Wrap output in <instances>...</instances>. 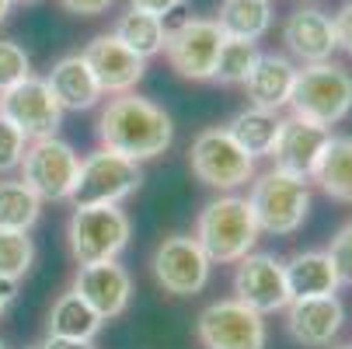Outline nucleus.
I'll return each mask as SVG.
<instances>
[{
	"instance_id": "1",
	"label": "nucleus",
	"mask_w": 352,
	"mask_h": 349,
	"mask_svg": "<svg viewBox=\"0 0 352 349\" xmlns=\"http://www.w3.org/2000/svg\"><path fill=\"white\" fill-rule=\"evenodd\" d=\"M98 140H102L105 151H116L129 161H150V158H161L171 147L175 123L161 105L129 91V94H116L102 109Z\"/></svg>"
},
{
	"instance_id": "2",
	"label": "nucleus",
	"mask_w": 352,
	"mask_h": 349,
	"mask_svg": "<svg viewBox=\"0 0 352 349\" xmlns=\"http://www.w3.org/2000/svg\"><path fill=\"white\" fill-rule=\"evenodd\" d=\"M258 224L251 213L248 199L227 192L220 199H210L195 220V241L206 252L210 262L220 266H237L248 252H255L258 244Z\"/></svg>"
},
{
	"instance_id": "3",
	"label": "nucleus",
	"mask_w": 352,
	"mask_h": 349,
	"mask_svg": "<svg viewBox=\"0 0 352 349\" xmlns=\"http://www.w3.org/2000/svg\"><path fill=\"white\" fill-rule=\"evenodd\" d=\"M289 109H293V119L331 129L352 112V74L331 60L296 70Z\"/></svg>"
},
{
	"instance_id": "4",
	"label": "nucleus",
	"mask_w": 352,
	"mask_h": 349,
	"mask_svg": "<svg viewBox=\"0 0 352 349\" xmlns=\"http://www.w3.org/2000/svg\"><path fill=\"white\" fill-rule=\"evenodd\" d=\"M129 234H133V224L126 210L119 207H77L67 224L70 255L80 266L116 262L126 252Z\"/></svg>"
},
{
	"instance_id": "5",
	"label": "nucleus",
	"mask_w": 352,
	"mask_h": 349,
	"mask_svg": "<svg viewBox=\"0 0 352 349\" xmlns=\"http://www.w3.org/2000/svg\"><path fill=\"white\" fill-rule=\"evenodd\" d=\"M248 207L255 213L258 231L265 234H293L304 227L307 210H311V189L307 182H300L279 168L258 175L251 182Z\"/></svg>"
},
{
	"instance_id": "6",
	"label": "nucleus",
	"mask_w": 352,
	"mask_h": 349,
	"mask_svg": "<svg viewBox=\"0 0 352 349\" xmlns=\"http://www.w3.org/2000/svg\"><path fill=\"white\" fill-rule=\"evenodd\" d=\"M21 182L42 199V203H63L74 195L80 178V154L60 136L32 140L21 158Z\"/></svg>"
},
{
	"instance_id": "7",
	"label": "nucleus",
	"mask_w": 352,
	"mask_h": 349,
	"mask_svg": "<svg viewBox=\"0 0 352 349\" xmlns=\"http://www.w3.org/2000/svg\"><path fill=\"white\" fill-rule=\"evenodd\" d=\"M143 185V168L140 161H129L116 151H94L80 161V178L70 195L74 210L77 207H119L122 199L140 192Z\"/></svg>"
},
{
	"instance_id": "8",
	"label": "nucleus",
	"mask_w": 352,
	"mask_h": 349,
	"mask_svg": "<svg viewBox=\"0 0 352 349\" xmlns=\"http://www.w3.org/2000/svg\"><path fill=\"white\" fill-rule=\"evenodd\" d=\"M188 168L203 185L220 189V192H234L255 178V161L234 143L227 126H210L192 140Z\"/></svg>"
},
{
	"instance_id": "9",
	"label": "nucleus",
	"mask_w": 352,
	"mask_h": 349,
	"mask_svg": "<svg viewBox=\"0 0 352 349\" xmlns=\"http://www.w3.org/2000/svg\"><path fill=\"white\" fill-rule=\"evenodd\" d=\"M223 32L210 18H185L164 32V56L185 81H213Z\"/></svg>"
},
{
	"instance_id": "10",
	"label": "nucleus",
	"mask_w": 352,
	"mask_h": 349,
	"mask_svg": "<svg viewBox=\"0 0 352 349\" xmlns=\"http://www.w3.org/2000/svg\"><path fill=\"white\" fill-rule=\"evenodd\" d=\"M195 335L206 349H265V315L251 311L241 301H217L203 308L195 321Z\"/></svg>"
},
{
	"instance_id": "11",
	"label": "nucleus",
	"mask_w": 352,
	"mask_h": 349,
	"mask_svg": "<svg viewBox=\"0 0 352 349\" xmlns=\"http://www.w3.org/2000/svg\"><path fill=\"white\" fill-rule=\"evenodd\" d=\"M0 116L25 140L56 136V129L63 123V109L42 77H25L21 84H14L11 91L0 94Z\"/></svg>"
},
{
	"instance_id": "12",
	"label": "nucleus",
	"mask_w": 352,
	"mask_h": 349,
	"mask_svg": "<svg viewBox=\"0 0 352 349\" xmlns=\"http://www.w3.org/2000/svg\"><path fill=\"white\" fill-rule=\"evenodd\" d=\"M210 269H213V262L206 259L203 248H199V241L188 237V234L164 237L154 252V276L175 297L203 293L206 283H210Z\"/></svg>"
},
{
	"instance_id": "13",
	"label": "nucleus",
	"mask_w": 352,
	"mask_h": 349,
	"mask_svg": "<svg viewBox=\"0 0 352 349\" xmlns=\"http://www.w3.org/2000/svg\"><path fill=\"white\" fill-rule=\"evenodd\" d=\"M234 301L248 304L258 315H276L289 304V290H286V273L283 262L269 252H248L237 262L234 273Z\"/></svg>"
},
{
	"instance_id": "14",
	"label": "nucleus",
	"mask_w": 352,
	"mask_h": 349,
	"mask_svg": "<svg viewBox=\"0 0 352 349\" xmlns=\"http://www.w3.org/2000/svg\"><path fill=\"white\" fill-rule=\"evenodd\" d=\"M84 63L91 67L98 87L105 94H129L143 74H146V60H140L133 49H126L116 35H94L87 45H84Z\"/></svg>"
},
{
	"instance_id": "15",
	"label": "nucleus",
	"mask_w": 352,
	"mask_h": 349,
	"mask_svg": "<svg viewBox=\"0 0 352 349\" xmlns=\"http://www.w3.org/2000/svg\"><path fill=\"white\" fill-rule=\"evenodd\" d=\"M74 290L84 297V304L102 321H112V318L126 315V308L133 301V276L119 262L80 266V273L74 279Z\"/></svg>"
},
{
	"instance_id": "16",
	"label": "nucleus",
	"mask_w": 352,
	"mask_h": 349,
	"mask_svg": "<svg viewBox=\"0 0 352 349\" xmlns=\"http://www.w3.org/2000/svg\"><path fill=\"white\" fill-rule=\"evenodd\" d=\"M331 140V129H321L314 123H304V119H283V129H279V140L272 147V161L279 171L307 182L324 154V147Z\"/></svg>"
},
{
	"instance_id": "17",
	"label": "nucleus",
	"mask_w": 352,
	"mask_h": 349,
	"mask_svg": "<svg viewBox=\"0 0 352 349\" xmlns=\"http://www.w3.org/2000/svg\"><path fill=\"white\" fill-rule=\"evenodd\" d=\"M283 42L289 49V56H296L304 67L311 63H328L331 53L338 49L335 39V21L321 8H300L283 21Z\"/></svg>"
},
{
	"instance_id": "18",
	"label": "nucleus",
	"mask_w": 352,
	"mask_h": 349,
	"mask_svg": "<svg viewBox=\"0 0 352 349\" xmlns=\"http://www.w3.org/2000/svg\"><path fill=\"white\" fill-rule=\"evenodd\" d=\"M286 332L304 346H328L345 321V308L338 297H307L289 301L286 308Z\"/></svg>"
},
{
	"instance_id": "19",
	"label": "nucleus",
	"mask_w": 352,
	"mask_h": 349,
	"mask_svg": "<svg viewBox=\"0 0 352 349\" xmlns=\"http://www.w3.org/2000/svg\"><path fill=\"white\" fill-rule=\"evenodd\" d=\"M293 81H296L293 60H286L279 53H258L255 67H251V74L244 77V94H248L251 109L279 112V109L289 105Z\"/></svg>"
},
{
	"instance_id": "20",
	"label": "nucleus",
	"mask_w": 352,
	"mask_h": 349,
	"mask_svg": "<svg viewBox=\"0 0 352 349\" xmlns=\"http://www.w3.org/2000/svg\"><path fill=\"white\" fill-rule=\"evenodd\" d=\"M45 84H49V91H53V98L60 102L63 112H87L105 98V91L98 87V81H94V74L84 63L80 53L63 56L53 70H49Z\"/></svg>"
},
{
	"instance_id": "21",
	"label": "nucleus",
	"mask_w": 352,
	"mask_h": 349,
	"mask_svg": "<svg viewBox=\"0 0 352 349\" xmlns=\"http://www.w3.org/2000/svg\"><path fill=\"white\" fill-rule=\"evenodd\" d=\"M289 301H307V297H335L338 273L328 259V252H296L289 262H283Z\"/></svg>"
},
{
	"instance_id": "22",
	"label": "nucleus",
	"mask_w": 352,
	"mask_h": 349,
	"mask_svg": "<svg viewBox=\"0 0 352 349\" xmlns=\"http://www.w3.org/2000/svg\"><path fill=\"white\" fill-rule=\"evenodd\" d=\"M279 129H283V119L276 112H265V109H244V112H237L227 123V133L234 136V143L251 161L255 158H272Z\"/></svg>"
},
{
	"instance_id": "23",
	"label": "nucleus",
	"mask_w": 352,
	"mask_h": 349,
	"mask_svg": "<svg viewBox=\"0 0 352 349\" xmlns=\"http://www.w3.org/2000/svg\"><path fill=\"white\" fill-rule=\"evenodd\" d=\"M213 21L223 32V39L258 42L272 28V0H223Z\"/></svg>"
},
{
	"instance_id": "24",
	"label": "nucleus",
	"mask_w": 352,
	"mask_h": 349,
	"mask_svg": "<svg viewBox=\"0 0 352 349\" xmlns=\"http://www.w3.org/2000/svg\"><path fill=\"white\" fill-rule=\"evenodd\" d=\"M324 195L338 203H352V136H331L324 154L311 175Z\"/></svg>"
},
{
	"instance_id": "25",
	"label": "nucleus",
	"mask_w": 352,
	"mask_h": 349,
	"mask_svg": "<svg viewBox=\"0 0 352 349\" xmlns=\"http://www.w3.org/2000/svg\"><path fill=\"white\" fill-rule=\"evenodd\" d=\"M102 318H98L87 304L84 297L77 290L63 293L60 301L53 304V311H49V335H63V339H94L98 332H102Z\"/></svg>"
},
{
	"instance_id": "26",
	"label": "nucleus",
	"mask_w": 352,
	"mask_h": 349,
	"mask_svg": "<svg viewBox=\"0 0 352 349\" xmlns=\"http://www.w3.org/2000/svg\"><path fill=\"white\" fill-rule=\"evenodd\" d=\"M164 32H168V28H164L161 18L129 8V11L116 21V32H112V35H116L126 49H133L140 60H150V56L164 53Z\"/></svg>"
},
{
	"instance_id": "27",
	"label": "nucleus",
	"mask_w": 352,
	"mask_h": 349,
	"mask_svg": "<svg viewBox=\"0 0 352 349\" xmlns=\"http://www.w3.org/2000/svg\"><path fill=\"white\" fill-rule=\"evenodd\" d=\"M42 213V199L25 182H0V231H32Z\"/></svg>"
},
{
	"instance_id": "28",
	"label": "nucleus",
	"mask_w": 352,
	"mask_h": 349,
	"mask_svg": "<svg viewBox=\"0 0 352 349\" xmlns=\"http://www.w3.org/2000/svg\"><path fill=\"white\" fill-rule=\"evenodd\" d=\"M255 60H258V45H255V42L223 39L220 56H217V74H213V81H220V84H244V77L251 74Z\"/></svg>"
},
{
	"instance_id": "29",
	"label": "nucleus",
	"mask_w": 352,
	"mask_h": 349,
	"mask_svg": "<svg viewBox=\"0 0 352 349\" xmlns=\"http://www.w3.org/2000/svg\"><path fill=\"white\" fill-rule=\"evenodd\" d=\"M35 262V244L25 231H0V279H21Z\"/></svg>"
},
{
	"instance_id": "30",
	"label": "nucleus",
	"mask_w": 352,
	"mask_h": 349,
	"mask_svg": "<svg viewBox=\"0 0 352 349\" xmlns=\"http://www.w3.org/2000/svg\"><path fill=\"white\" fill-rule=\"evenodd\" d=\"M25 77H32V60L28 53L11 42V39H0V94L11 91L14 84H21Z\"/></svg>"
},
{
	"instance_id": "31",
	"label": "nucleus",
	"mask_w": 352,
	"mask_h": 349,
	"mask_svg": "<svg viewBox=\"0 0 352 349\" xmlns=\"http://www.w3.org/2000/svg\"><path fill=\"white\" fill-rule=\"evenodd\" d=\"M328 259H331V266L338 273V283L352 286V220L335 231V237L328 244Z\"/></svg>"
},
{
	"instance_id": "32",
	"label": "nucleus",
	"mask_w": 352,
	"mask_h": 349,
	"mask_svg": "<svg viewBox=\"0 0 352 349\" xmlns=\"http://www.w3.org/2000/svg\"><path fill=\"white\" fill-rule=\"evenodd\" d=\"M21 158H25V136L0 116V171L18 168Z\"/></svg>"
},
{
	"instance_id": "33",
	"label": "nucleus",
	"mask_w": 352,
	"mask_h": 349,
	"mask_svg": "<svg viewBox=\"0 0 352 349\" xmlns=\"http://www.w3.org/2000/svg\"><path fill=\"white\" fill-rule=\"evenodd\" d=\"M335 39H338V49L352 56V0H342V8L335 11Z\"/></svg>"
},
{
	"instance_id": "34",
	"label": "nucleus",
	"mask_w": 352,
	"mask_h": 349,
	"mask_svg": "<svg viewBox=\"0 0 352 349\" xmlns=\"http://www.w3.org/2000/svg\"><path fill=\"white\" fill-rule=\"evenodd\" d=\"M129 8L133 11H143V14H154V18H168L175 14L178 8H185V0H129Z\"/></svg>"
},
{
	"instance_id": "35",
	"label": "nucleus",
	"mask_w": 352,
	"mask_h": 349,
	"mask_svg": "<svg viewBox=\"0 0 352 349\" xmlns=\"http://www.w3.org/2000/svg\"><path fill=\"white\" fill-rule=\"evenodd\" d=\"M60 4L77 18H98V14H105L112 8V0H60Z\"/></svg>"
},
{
	"instance_id": "36",
	"label": "nucleus",
	"mask_w": 352,
	"mask_h": 349,
	"mask_svg": "<svg viewBox=\"0 0 352 349\" xmlns=\"http://www.w3.org/2000/svg\"><path fill=\"white\" fill-rule=\"evenodd\" d=\"M42 349H94L87 339H63V335H49Z\"/></svg>"
},
{
	"instance_id": "37",
	"label": "nucleus",
	"mask_w": 352,
	"mask_h": 349,
	"mask_svg": "<svg viewBox=\"0 0 352 349\" xmlns=\"http://www.w3.org/2000/svg\"><path fill=\"white\" fill-rule=\"evenodd\" d=\"M14 297H18V283L14 279H0V318L8 315V308L14 304Z\"/></svg>"
},
{
	"instance_id": "38",
	"label": "nucleus",
	"mask_w": 352,
	"mask_h": 349,
	"mask_svg": "<svg viewBox=\"0 0 352 349\" xmlns=\"http://www.w3.org/2000/svg\"><path fill=\"white\" fill-rule=\"evenodd\" d=\"M8 14H11V0H0V25L8 21Z\"/></svg>"
},
{
	"instance_id": "39",
	"label": "nucleus",
	"mask_w": 352,
	"mask_h": 349,
	"mask_svg": "<svg viewBox=\"0 0 352 349\" xmlns=\"http://www.w3.org/2000/svg\"><path fill=\"white\" fill-rule=\"evenodd\" d=\"M11 4H32V0H11Z\"/></svg>"
},
{
	"instance_id": "40",
	"label": "nucleus",
	"mask_w": 352,
	"mask_h": 349,
	"mask_svg": "<svg viewBox=\"0 0 352 349\" xmlns=\"http://www.w3.org/2000/svg\"><path fill=\"white\" fill-rule=\"evenodd\" d=\"M338 349H352V346H338Z\"/></svg>"
},
{
	"instance_id": "41",
	"label": "nucleus",
	"mask_w": 352,
	"mask_h": 349,
	"mask_svg": "<svg viewBox=\"0 0 352 349\" xmlns=\"http://www.w3.org/2000/svg\"><path fill=\"white\" fill-rule=\"evenodd\" d=\"M0 349H4V342H0Z\"/></svg>"
},
{
	"instance_id": "42",
	"label": "nucleus",
	"mask_w": 352,
	"mask_h": 349,
	"mask_svg": "<svg viewBox=\"0 0 352 349\" xmlns=\"http://www.w3.org/2000/svg\"><path fill=\"white\" fill-rule=\"evenodd\" d=\"M35 349H42V346H35Z\"/></svg>"
}]
</instances>
